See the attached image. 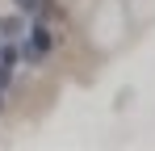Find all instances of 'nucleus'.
I'll list each match as a JSON object with an SVG mask.
<instances>
[{
  "instance_id": "obj_1",
  "label": "nucleus",
  "mask_w": 155,
  "mask_h": 151,
  "mask_svg": "<svg viewBox=\"0 0 155 151\" xmlns=\"http://www.w3.org/2000/svg\"><path fill=\"white\" fill-rule=\"evenodd\" d=\"M84 21V42L92 55L113 59L117 50H126L138 34V21L126 8V0H92V8L80 17Z\"/></svg>"
},
{
  "instance_id": "obj_2",
  "label": "nucleus",
  "mask_w": 155,
  "mask_h": 151,
  "mask_svg": "<svg viewBox=\"0 0 155 151\" xmlns=\"http://www.w3.org/2000/svg\"><path fill=\"white\" fill-rule=\"evenodd\" d=\"M126 8L134 13V21H138V29H147V25L155 21V0H126Z\"/></svg>"
}]
</instances>
